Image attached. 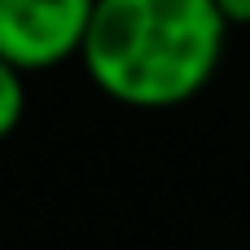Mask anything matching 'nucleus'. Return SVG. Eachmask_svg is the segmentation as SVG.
Wrapping results in <instances>:
<instances>
[{"mask_svg": "<svg viewBox=\"0 0 250 250\" xmlns=\"http://www.w3.org/2000/svg\"><path fill=\"white\" fill-rule=\"evenodd\" d=\"M224 40L215 0H97L79 62L110 101L171 110L215 79Z\"/></svg>", "mask_w": 250, "mask_h": 250, "instance_id": "1", "label": "nucleus"}, {"mask_svg": "<svg viewBox=\"0 0 250 250\" xmlns=\"http://www.w3.org/2000/svg\"><path fill=\"white\" fill-rule=\"evenodd\" d=\"M97 0H0V57L22 75L83 53Z\"/></svg>", "mask_w": 250, "mask_h": 250, "instance_id": "2", "label": "nucleus"}, {"mask_svg": "<svg viewBox=\"0 0 250 250\" xmlns=\"http://www.w3.org/2000/svg\"><path fill=\"white\" fill-rule=\"evenodd\" d=\"M22 114H26V75L0 57V141L18 132Z\"/></svg>", "mask_w": 250, "mask_h": 250, "instance_id": "3", "label": "nucleus"}, {"mask_svg": "<svg viewBox=\"0 0 250 250\" xmlns=\"http://www.w3.org/2000/svg\"><path fill=\"white\" fill-rule=\"evenodd\" d=\"M229 26H250V0H215Z\"/></svg>", "mask_w": 250, "mask_h": 250, "instance_id": "4", "label": "nucleus"}]
</instances>
